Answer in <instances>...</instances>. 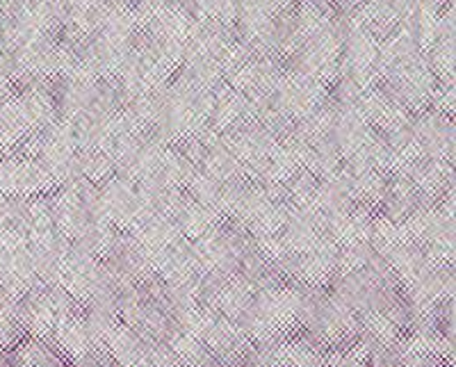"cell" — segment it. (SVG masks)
<instances>
[{"instance_id":"1","label":"cell","mask_w":456,"mask_h":367,"mask_svg":"<svg viewBox=\"0 0 456 367\" xmlns=\"http://www.w3.org/2000/svg\"><path fill=\"white\" fill-rule=\"evenodd\" d=\"M320 292L322 290L304 288L292 281L258 290L249 311L238 322L240 329L256 347L301 336L306 331Z\"/></svg>"},{"instance_id":"2","label":"cell","mask_w":456,"mask_h":367,"mask_svg":"<svg viewBox=\"0 0 456 367\" xmlns=\"http://www.w3.org/2000/svg\"><path fill=\"white\" fill-rule=\"evenodd\" d=\"M304 336L320 352H333V349H342V347L356 342L361 338V324L352 308H347L329 290H322Z\"/></svg>"},{"instance_id":"3","label":"cell","mask_w":456,"mask_h":367,"mask_svg":"<svg viewBox=\"0 0 456 367\" xmlns=\"http://www.w3.org/2000/svg\"><path fill=\"white\" fill-rule=\"evenodd\" d=\"M53 295H55L57 304V320L48 345H51L69 365L85 361V358L92 356V354L99 349V345L94 342L92 331H89L87 313H85L83 306L76 304V301L60 288H53Z\"/></svg>"},{"instance_id":"4","label":"cell","mask_w":456,"mask_h":367,"mask_svg":"<svg viewBox=\"0 0 456 367\" xmlns=\"http://www.w3.org/2000/svg\"><path fill=\"white\" fill-rule=\"evenodd\" d=\"M57 181L37 160L19 156L0 158V194L7 199L48 197L57 190Z\"/></svg>"},{"instance_id":"5","label":"cell","mask_w":456,"mask_h":367,"mask_svg":"<svg viewBox=\"0 0 456 367\" xmlns=\"http://www.w3.org/2000/svg\"><path fill=\"white\" fill-rule=\"evenodd\" d=\"M16 311L28 338L51 342L57 320V304L51 285L39 283L32 288L23 299L16 301Z\"/></svg>"},{"instance_id":"6","label":"cell","mask_w":456,"mask_h":367,"mask_svg":"<svg viewBox=\"0 0 456 367\" xmlns=\"http://www.w3.org/2000/svg\"><path fill=\"white\" fill-rule=\"evenodd\" d=\"M411 133L420 142L427 158L454 162V126H452L450 117L434 112V110L415 114Z\"/></svg>"},{"instance_id":"7","label":"cell","mask_w":456,"mask_h":367,"mask_svg":"<svg viewBox=\"0 0 456 367\" xmlns=\"http://www.w3.org/2000/svg\"><path fill=\"white\" fill-rule=\"evenodd\" d=\"M406 178L420 194L422 206H434L454 192V162L425 158L406 174Z\"/></svg>"},{"instance_id":"8","label":"cell","mask_w":456,"mask_h":367,"mask_svg":"<svg viewBox=\"0 0 456 367\" xmlns=\"http://www.w3.org/2000/svg\"><path fill=\"white\" fill-rule=\"evenodd\" d=\"M374 215L377 212L361 206H349L342 212H336V215L327 217V222H324L329 240L338 249L370 242V238H372Z\"/></svg>"},{"instance_id":"9","label":"cell","mask_w":456,"mask_h":367,"mask_svg":"<svg viewBox=\"0 0 456 367\" xmlns=\"http://www.w3.org/2000/svg\"><path fill=\"white\" fill-rule=\"evenodd\" d=\"M171 222L176 224L178 231H181V235L187 242H197V240L203 238L208 231H213L217 224H222L224 219L219 217L213 208L194 201V199L185 192L181 203H178L176 212H174V217H171Z\"/></svg>"},{"instance_id":"10","label":"cell","mask_w":456,"mask_h":367,"mask_svg":"<svg viewBox=\"0 0 456 367\" xmlns=\"http://www.w3.org/2000/svg\"><path fill=\"white\" fill-rule=\"evenodd\" d=\"M422 206L420 194L413 187V183L406 176H393L388 178V187H386V197L381 201L379 212L388 217L390 222H404L409 215H413L418 208Z\"/></svg>"},{"instance_id":"11","label":"cell","mask_w":456,"mask_h":367,"mask_svg":"<svg viewBox=\"0 0 456 367\" xmlns=\"http://www.w3.org/2000/svg\"><path fill=\"white\" fill-rule=\"evenodd\" d=\"M10 367H69L48 342L23 338L10 354Z\"/></svg>"},{"instance_id":"12","label":"cell","mask_w":456,"mask_h":367,"mask_svg":"<svg viewBox=\"0 0 456 367\" xmlns=\"http://www.w3.org/2000/svg\"><path fill=\"white\" fill-rule=\"evenodd\" d=\"M167 345L176 358L181 361L183 367H217L219 363L215 361V356L208 352L206 347L192 338L187 331H183L181 326H174V331L167 336Z\"/></svg>"},{"instance_id":"13","label":"cell","mask_w":456,"mask_h":367,"mask_svg":"<svg viewBox=\"0 0 456 367\" xmlns=\"http://www.w3.org/2000/svg\"><path fill=\"white\" fill-rule=\"evenodd\" d=\"M377 258V251L372 249V244H352V247H342L338 249V258H336V279H342V276L356 274L361 269L368 267L372 260ZM333 279V281H336Z\"/></svg>"},{"instance_id":"14","label":"cell","mask_w":456,"mask_h":367,"mask_svg":"<svg viewBox=\"0 0 456 367\" xmlns=\"http://www.w3.org/2000/svg\"><path fill=\"white\" fill-rule=\"evenodd\" d=\"M358 0H342V5H356Z\"/></svg>"}]
</instances>
